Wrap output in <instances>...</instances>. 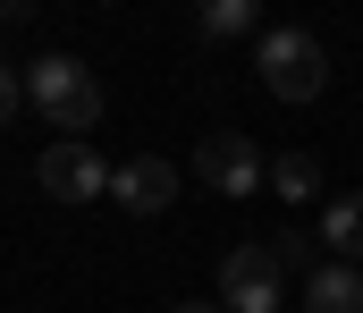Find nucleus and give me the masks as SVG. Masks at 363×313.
<instances>
[{
    "mask_svg": "<svg viewBox=\"0 0 363 313\" xmlns=\"http://www.w3.org/2000/svg\"><path fill=\"white\" fill-rule=\"evenodd\" d=\"M271 254H279V271H304V280H313V271L330 263L321 229H279V237H271Z\"/></svg>",
    "mask_w": 363,
    "mask_h": 313,
    "instance_id": "nucleus-11",
    "label": "nucleus"
},
{
    "mask_svg": "<svg viewBox=\"0 0 363 313\" xmlns=\"http://www.w3.org/2000/svg\"><path fill=\"white\" fill-rule=\"evenodd\" d=\"M110 161L93 153V144H51L43 161H34V187L51 195V204H93V195H110Z\"/></svg>",
    "mask_w": 363,
    "mask_h": 313,
    "instance_id": "nucleus-5",
    "label": "nucleus"
},
{
    "mask_svg": "<svg viewBox=\"0 0 363 313\" xmlns=\"http://www.w3.org/2000/svg\"><path fill=\"white\" fill-rule=\"evenodd\" d=\"M194 178H203L211 195H228V204H245L254 187H271V161L254 153V136H237V127H220V136H203V144H194Z\"/></svg>",
    "mask_w": 363,
    "mask_h": 313,
    "instance_id": "nucleus-4",
    "label": "nucleus"
},
{
    "mask_svg": "<svg viewBox=\"0 0 363 313\" xmlns=\"http://www.w3.org/2000/svg\"><path fill=\"white\" fill-rule=\"evenodd\" d=\"M26 102L43 110V127H51L60 144H93V127H101V77H93L85 60L51 51V60L26 68Z\"/></svg>",
    "mask_w": 363,
    "mask_h": 313,
    "instance_id": "nucleus-1",
    "label": "nucleus"
},
{
    "mask_svg": "<svg viewBox=\"0 0 363 313\" xmlns=\"http://www.w3.org/2000/svg\"><path fill=\"white\" fill-rule=\"evenodd\" d=\"M169 313H220V305H169Z\"/></svg>",
    "mask_w": 363,
    "mask_h": 313,
    "instance_id": "nucleus-13",
    "label": "nucleus"
},
{
    "mask_svg": "<svg viewBox=\"0 0 363 313\" xmlns=\"http://www.w3.org/2000/svg\"><path fill=\"white\" fill-rule=\"evenodd\" d=\"M304 313H363V263H321L304 280Z\"/></svg>",
    "mask_w": 363,
    "mask_h": 313,
    "instance_id": "nucleus-7",
    "label": "nucleus"
},
{
    "mask_svg": "<svg viewBox=\"0 0 363 313\" xmlns=\"http://www.w3.org/2000/svg\"><path fill=\"white\" fill-rule=\"evenodd\" d=\"M0 26H9V0H0Z\"/></svg>",
    "mask_w": 363,
    "mask_h": 313,
    "instance_id": "nucleus-14",
    "label": "nucleus"
},
{
    "mask_svg": "<svg viewBox=\"0 0 363 313\" xmlns=\"http://www.w3.org/2000/svg\"><path fill=\"white\" fill-rule=\"evenodd\" d=\"M110 204L135 212V220L169 212V204H178V170H169L161 153H127V161H118V178H110Z\"/></svg>",
    "mask_w": 363,
    "mask_h": 313,
    "instance_id": "nucleus-6",
    "label": "nucleus"
},
{
    "mask_svg": "<svg viewBox=\"0 0 363 313\" xmlns=\"http://www.w3.org/2000/svg\"><path fill=\"white\" fill-rule=\"evenodd\" d=\"M287 305V271L271 246H228L220 254V313H279Z\"/></svg>",
    "mask_w": 363,
    "mask_h": 313,
    "instance_id": "nucleus-3",
    "label": "nucleus"
},
{
    "mask_svg": "<svg viewBox=\"0 0 363 313\" xmlns=\"http://www.w3.org/2000/svg\"><path fill=\"white\" fill-rule=\"evenodd\" d=\"M194 26H203L211 43H237V34H254V26H262V9H254V0H203V17H194Z\"/></svg>",
    "mask_w": 363,
    "mask_h": 313,
    "instance_id": "nucleus-10",
    "label": "nucleus"
},
{
    "mask_svg": "<svg viewBox=\"0 0 363 313\" xmlns=\"http://www.w3.org/2000/svg\"><path fill=\"white\" fill-rule=\"evenodd\" d=\"M17 102H26V77H17V68H0V127L17 119Z\"/></svg>",
    "mask_w": 363,
    "mask_h": 313,
    "instance_id": "nucleus-12",
    "label": "nucleus"
},
{
    "mask_svg": "<svg viewBox=\"0 0 363 313\" xmlns=\"http://www.w3.org/2000/svg\"><path fill=\"white\" fill-rule=\"evenodd\" d=\"M254 68H262L271 102H321V85H330V51H321V34H304V26H271L262 51H254Z\"/></svg>",
    "mask_w": 363,
    "mask_h": 313,
    "instance_id": "nucleus-2",
    "label": "nucleus"
},
{
    "mask_svg": "<svg viewBox=\"0 0 363 313\" xmlns=\"http://www.w3.org/2000/svg\"><path fill=\"white\" fill-rule=\"evenodd\" d=\"M321 246H330V263H363V195L321 204Z\"/></svg>",
    "mask_w": 363,
    "mask_h": 313,
    "instance_id": "nucleus-8",
    "label": "nucleus"
},
{
    "mask_svg": "<svg viewBox=\"0 0 363 313\" xmlns=\"http://www.w3.org/2000/svg\"><path fill=\"white\" fill-rule=\"evenodd\" d=\"M271 195L279 204H321V161L313 153H279L271 161Z\"/></svg>",
    "mask_w": 363,
    "mask_h": 313,
    "instance_id": "nucleus-9",
    "label": "nucleus"
}]
</instances>
